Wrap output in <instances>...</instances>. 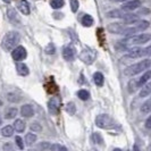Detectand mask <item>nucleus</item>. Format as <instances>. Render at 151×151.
Wrapping results in <instances>:
<instances>
[{"label": "nucleus", "instance_id": "nucleus-18", "mask_svg": "<svg viewBox=\"0 0 151 151\" xmlns=\"http://www.w3.org/2000/svg\"><path fill=\"white\" fill-rule=\"evenodd\" d=\"M125 14H126V13H125L124 10H122V9H114V10L108 12V13H107V16H108L109 18H123Z\"/></svg>", "mask_w": 151, "mask_h": 151}, {"label": "nucleus", "instance_id": "nucleus-39", "mask_svg": "<svg viewBox=\"0 0 151 151\" xmlns=\"http://www.w3.org/2000/svg\"><path fill=\"white\" fill-rule=\"evenodd\" d=\"M143 57H151V45L143 48Z\"/></svg>", "mask_w": 151, "mask_h": 151}, {"label": "nucleus", "instance_id": "nucleus-40", "mask_svg": "<svg viewBox=\"0 0 151 151\" xmlns=\"http://www.w3.org/2000/svg\"><path fill=\"white\" fill-rule=\"evenodd\" d=\"M93 139H94V142L96 143H102V137L98 133H94L93 134Z\"/></svg>", "mask_w": 151, "mask_h": 151}, {"label": "nucleus", "instance_id": "nucleus-16", "mask_svg": "<svg viewBox=\"0 0 151 151\" xmlns=\"http://www.w3.org/2000/svg\"><path fill=\"white\" fill-rule=\"evenodd\" d=\"M150 78H151V70L144 72L143 75L137 80V86H139V88H142L144 84L148 83V81H150Z\"/></svg>", "mask_w": 151, "mask_h": 151}, {"label": "nucleus", "instance_id": "nucleus-21", "mask_svg": "<svg viewBox=\"0 0 151 151\" xmlns=\"http://www.w3.org/2000/svg\"><path fill=\"white\" fill-rule=\"evenodd\" d=\"M14 129H15L16 132H18V133H22V132H24V129H25V127H26V125H25V123H24V121L23 119H16L15 122H14Z\"/></svg>", "mask_w": 151, "mask_h": 151}, {"label": "nucleus", "instance_id": "nucleus-36", "mask_svg": "<svg viewBox=\"0 0 151 151\" xmlns=\"http://www.w3.org/2000/svg\"><path fill=\"white\" fill-rule=\"evenodd\" d=\"M38 148L39 150L41 151H47L51 148V144L49 143V142H41V143L38 144Z\"/></svg>", "mask_w": 151, "mask_h": 151}, {"label": "nucleus", "instance_id": "nucleus-5", "mask_svg": "<svg viewBox=\"0 0 151 151\" xmlns=\"http://www.w3.org/2000/svg\"><path fill=\"white\" fill-rule=\"evenodd\" d=\"M26 56H27V52H26L25 48L22 47V45L16 47L15 49L12 51V57H13V59L16 61H18V63L24 60V59L26 58Z\"/></svg>", "mask_w": 151, "mask_h": 151}, {"label": "nucleus", "instance_id": "nucleus-26", "mask_svg": "<svg viewBox=\"0 0 151 151\" xmlns=\"http://www.w3.org/2000/svg\"><path fill=\"white\" fill-rule=\"evenodd\" d=\"M6 97H7V100L9 102H18V101H21V96H18L17 92H9V93L6 94Z\"/></svg>", "mask_w": 151, "mask_h": 151}, {"label": "nucleus", "instance_id": "nucleus-27", "mask_svg": "<svg viewBox=\"0 0 151 151\" xmlns=\"http://www.w3.org/2000/svg\"><path fill=\"white\" fill-rule=\"evenodd\" d=\"M38 137L34 133H27L25 135V143H26V145H32L33 143H35Z\"/></svg>", "mask_w": 151, "mask_h": 151}, {"label": "nucleus", "instance_id": "nucleus-3", "mask_svg": "<svg viewBox=\"0 0 151 151\" xmlns=\"http://www.w3.org/2000/svg\"><path fill=\"white\" fill-rule=\"evenodd\" d=\"M96 125L98 126L99 129H113L114 126H115V123H114L113 118L109 115L101 114V115H98L97 118H96Z\"/></svg>", "mask_w": 151, "mask_h": 151}, {"label": "nucleus", "instance_id": "nucleus-11", "mask_svg": "<svg viewBox=\"0 0 151 151\" xmlns=\"http://www.w3.org/2000/svg\"><path fill=\"white\" fill-rule=\"evenodd\" d=\"M129 58L132 59H135V58H140V57H143V48H140V47H134L132 49H129V52L126 53Z\"/></svg>", "mask_w": 151, "mask_h": 151}, {"label": "nucleus", "instance_id": "nucleus-24", "mask_svg": "<svg viewBox=\"0 0 151 151\" xmlns=\"http://www.w3.org/2000/svg\"><path fill=\"white\" fill-rule=\"evenodd\" d=\"M81 23L84 27H90L91 25L93 24V17L91 15H84L81 19Z\"/></svg>", "mask_w": 151, "mask_h": 151}, {"label": "nucleus", "instance_id": "nucleus-29", "mask_svg": "<svg viewBox=\"0 0 151 151\" xmlns=\"http://www.w3.org/2000/svg\"><path fill=\"white\" fill-rule=\"evenodd\" d=\"M77 97L81 99V100H83V101H86L88 99L90 98V93H89V91L88 90L82 89V90H78V92H77Z\"/></svg>", "mask_w": 151, "mask_h": 151}, {"label": "nucleus", "instance_id": "nucleus-38", "mask_svg": "<svg viewBox=\"0 0 151 151\" xmlns=\"http://www.w3.org/2000/svg\"><path fill=\"white\" fill-rule=\"evenodd\" d=\"M15 142H16L17 147H18L19 149H24V142H23V140H22V137H21V136H16Z\"/></svg>", "mask_w": 151, "mask_h": 151}, {"label": "nucleus", "instance_id": "nucleus-2", "mask_svg": "<svg viewBox=\"0 0 151 151\" xmlns=\"http://www.w3.org/2000/svg\"><path fill=\"white\" fill-rule=\"evenodd\" d=\"M150 66H151L150 59H144V60L135 63V64L131 65L129 67H126L125 70H124V73H125V75H127V76H135V75H137V74L144 72V70H147Z\"/></svg>", "mask_w": 151, "mask_h": 151}, {"label": "nucleus", "instance_id": "nucleus-30", "mask_svg": "<svg viewBox=\"0 0 151 151\" xmlns=\"http://www.w3.org/2000/svg\"><path fill=\"white\" fill-rule=\"evenodd\" d=\"M64 5H65V1L64 0H51L50 1V6L53 9H60Z\"/></svg>", "mask_w": 151, "mask_h": 151}, {"label": "nucleus", "instance_id": "nucleus-34", "mask_svg": "<svg viewBox=\"0 0 151 151\" xmlns=\"http://www.w3.org/2000/svg\"><path fill=\"white\" fill-rule=\"evenodd\" d=\"M50 150H51V151H68L66 147H64V145H61V144H58V143L51 144V148H50Z\"/></svg>", "mask_w": 151, "mask_h": 151}, {"label": "nucleus", "instance_id": "nucleus-25", "mask_svg": "<svg viewBox=\"0 0 151 151\" xmlns=\"http://www.w3.org/2000/svg\"><path fill=\"white\" fill-rule=\"evenodd\" d=\"M150 26V23L148 22V21H139V22L136 23V25H135V29L139 32H141V31H144V30H147L148 27Z\"/></svg>", "mask_w": 151, "mask_h": 151}, {"label": "nucleus", "instance_id": "nucleus-15", "mask_svg": "<svg viewBox=\"0 0 151 151\" xmlns=\"http://www.w3.org/2000/svg\"><path fill=\"white\" fill-rule=\"evenodd\" d=\"M122 19H123V22L125 23V24H134V23L139 22V16L135 15V14L126 13Z\"/></svg>", "mask_w": 151, "mask_h": 151}, {"label": "nucleus", "instance_id": "nucleus-28", "mask_svg": "<svg viewBox=\"0 0 151 151\" xmlns=\"http://www.w3.org/2000/svg\"><path fill=\"white\" fill-rule=\"evenodd\" d=\"M141 111L143 114H148L151 113V98L145 100L143 102V105L141 106Z\"/></svg>", "mask_w": 151, "mask_h": 151}, {"label": "nucleus", "instance_id": "nucleus-48", "mask_svg": "<svg viewBox=\"0 0 151 151\" xmlns=\"http://www.w3.org/2000/svg\"><path fill=\"white\" fill-rule=\"evenodd\" d=\"M4 1H5V2H9V0H4Z\"/></svg>", "mask_w": 151, "mask_h": 151}, {"label": "nucleus", "instance_id": "nucleus-19", "mask_svg": "<svg viewBox=\"0 0 151 151\" xmlns=\"http://www.w3.org/2000/svg\"><path fill=\"white\" fill-rule=\"evenodd\" d=\"M17 114H18L17 108L10 107V108L6 109V111H5V118H6V119H14L16 116H17Z\"/></svg>", "mask_w": 151, "mask_h": 151}, {"label": "nucleus", "instance_id": "nucleus-12", "mask_svg": "<svg viewBox=\"0 0 151 151\" xmlns=\"http://www.w3.org/2000/svg\"><path fill=\"white\" fill-rule=\"evenodd\" d=\"M21 115L25 118H31L34 115V108L31 105H23L21 108Z\"/></svg>", "mask_w": 151, "mask_h": 151}, {"label": "nucleus", "instance_id": "nucleus-31", "mask_svg": "<svg viewBox=\"0 0 151 151\" xmlns=\"http://www.w3.org/2000/svg\"><path fill=\"white\" fill-rule=\"evenodd\" d=\"M65 109H66V111H67L69 115H74L76 113V106L74 102H72V101H69L66 107H65Z\"/></svg>", "mask_w": 151, "mask_h": 151}, {"label": "nucleus", "instance_id": "nucleus-41", "mask_svg": "<svg viewBox=\"0 0 151 151\" xmlns=\"http://www.w3.org/2000/svg\"><path fill=\"white\" fill-rule=\"evenodd\" d=\"M4 151H14V148H13V144L12 143H5L4 144Z\"/></svg>", "mask_w": 151, "mask_h": 151}, {"label": "nucleus", "instance_id": "nucleus-13", "mask_svg": "<svg viewBox=\"0 0 151 151\" xmlns=\"http://www.w3.org/2000/svg\"><path fill=\"white\" fill-rule=\"evenodd\" d=\"M16 70H17V74L21 76H26L29 75V73H30V69L26 66V64L21 63V61L16 64Z\"/></svg>", "mask_w": 151, "mask_h": 151}, {"label": "nucleus", "instance_id": "nucleus-33", "mask_svg": "<svg viewBox=\"0 0 151 151\" xmlns=\"http://www.w3.org/2000/svg\"><path fill=\"white\" fill-rule=\"evenodd\" d=\"M45 52L47 55H53L56 52V47L53 43H48V45L45 47Z\"/></svg>", "mask_w": 151, "mask_h": 151}, {"label": "nucleus", "instance_id": "nucleus-47", "mask_svg": "<svg viewBox=\"0 0 151 151\" xmlns=\"http://www.w3.org/2000/svg\"><path fill=\"white\" fill-rule=\"evenodd\" d=\"M0 106H2V101H1V99H0Z\"/></svg>", "mask_w": 151, "mask_h": 151}, {"label": "nucleus", "instance_id": "nucleus-45", "mask_svg": "<svg viewBox=\"0 0 151 151\" xmlns=\"http://www.w3.org/2000/svg\"><path fill=\"white\" fill-rule=\"evenodd\" d=\"M113 151H122V150H121V149H114Z\"/></svg>", "mask_w": 151, "mask_h": 151}, {"label": "nucleus", "instance_id": "nucleus-14", "mask_svg": "<svg viewBox=\"0 0 151 151\" xmlns=\"http://www.w3.org/2000/svg\"><path fill=\"white\" fill-rule=\"evenodd\" d=\"M18 9H19V12H21L22 14L29 15L31 13V6H30V4H29V1H26V0H21L19 4H18Z\"/></svg>", "mask_w": 151, "mask_h": 151}, {"label": "nucleus", "instance_id": "nucleus-44", "mask_svg": "<svg viewBox=\"0 0 151 151\" xmlns=\"http://www.w3.org/2000/svg\"><path fill=\"white\" fill-rule=\"evenodd\" d=\"M134 151H140V149H139L137 145H134Z\"/></svg>", "mask_w": 151, "mask_h": 151}, {"label": "nucleus", "instance_id": "nucleus-10", "mask_svg": "<svg viewBox=\"0 0 151 151\" xmlns=\"http://www.w3.org/2000/svg\"><path fill=\"white\" fill-rule=\"evenodd\" d=\"M63 57H64L65 60H73L74 57H75V49L72 45H66L63 50Z\"/></svg>", "mask_w": 151, "mask_h": 151}, {"label": "nucleus", "instance_id": "nucleus-9", "mask_svg": "<svg viewBox=\"0 0 151 151\" xmlns=\"http://www.w3.org/2000/svg\"><path fill=\"white\" fill-rule=\"evenodd\" d=\"M59 108H60V101L58 99L53 98L51 100H49V102H48V109H49L50 114L56 115V114L59 111Z\"/></svg>", "mask_w": 151, "mask_h": 151}, {"label": "nucleus", "instance_id": "nucleus-37", "mask_svg": "<svg viewBox=\"0 0 151 151\" xmlns=\"http://www.w3.org/2000/svg\"><path fill=\"white\" fill-rule=\"evenodd\" d=\"M137 81L136 80H131L129 83V92H134L135 89H137Z\"/></svg>", "mask_w": 151, "mask_h": 151}, {"label": "nucleus", "instance_id": "nucleus-20", "mask_svg": "<svg viewBox=\"0 0 151 151\" xmlns=\"http://www.w3.org/2000/svg\"><path fill=\"white\" fill-rule=\"evenodd\" d=\"M149 94H151V82L147 84H144L143 86L141 88V90H140V93H139V96L141 97V98H145V97H148Z\"/></svg>", "mask_w": 151, "mask_h": 151}, {"label": "nucleus", "instance_id": "nucleus-23", "mask_svg": "<svg viewBox=\"0 0 151 151\" xmlns=\"http://www.w3.org/2000/svg\"><path fill=\"white\" fill-rule=\"evenodd\" d=\"M93 81H94V83L97 84L98 86H102V85H104V82H105V77L102 75V73H100V72L94 73V75H93Z\"/></svg>", "mask_w": 151, "mask_h": 151}, {"label": "nucleus", "instance_id": "nucleus-22", "mask_svg": "<svg viewBox=\"0 0 151 151\" xmlns=\"http://www.w3.org/2000/svg\"><path fill=\"white\" fill-rule=\"evenodd\" d=\"M14 126L13 125H6V126H4L2 129H1V133H2V135L5 136V137H10V136H13L14 134Z\"/></svg>", "mask_w": 151, "mask_h": 151}, {"label": "nucleus", "instance_id": "nucleus-43", "mask_svg": "<svg viewBox=\"0 0 151 151\" xmlns=\"http://www.w3.org/2000/svg\"><path fill=\"white\" fill-rule=\"evenodd\" d=\"M111 1H114V2H127V1H129V0H111Z\"/></svg>", "mask_w": 151, "mask_h": 151}, {"label": "nucleus", "instance_id": "nucleus-6", "mask_svg": "<svg viewBox=\"0 0 151 151\" xmlns=\"http://www.w3.org/2000/svg\"><path fill=\"white\" fill-rule=\"evenodd\" d=\"M151 40V35L150 34H147V33H141V34H136L134 37L131 38V42L133 45H144L147 43L148 41Z\"/></svg>", "mask_w": 151, "mask_h": 151}, {"label": "nucleus", "instance_id": "nucleus-8", "mask_svg": "<svg viewBox=\"0 0 151 151\" xmlns=\"http://www.w3.org/2000/svg\"><path fill=\"white\" fill-rule=\"evenodd\" d=\"M126 26L122 23H111L107 26V30L109 33H113V34H123V32L125 31Z\"/></svg>", "mask_w": 151, "mask_h": 151}, {"label": "nucleus", "instance_id": "nucleus-35", "mask_svg": "<svg viewBox=\"0 0 151 151\" xmlns=\"http://www.w3.org/2000/svg\"><path fill=\"white\" fill-rule=\"evenodd\" d=\"M69 5H70V9L73 13H76L78 10V6H80L78 0H69Z\"/></svg>", "mask_w": 151, "mask_h": 151}, {"label": "nucleus", "instance_id": "nucleus-46", "mask_svg": "<svg viewBox=\"0 0 151 151\" xmlns=\"http://www.w3.org/2000/svg\"><path fill=\"white\" fill-rule=\"evenodd\" d=\"M2 123V118H1V115H0V124Z\"/></svg>", "mask_w": 151, "mask_h": 151}, {"label": "nucleus", "instance_id": "nucleus-32", "mask_svg": "<svg viewBox=\"0 0 151 151\" xmlns=\"http://www.w3.org/2000/svg\"><path fill=\"white\" fill-rule=\"evenodd\" d=\"M30 129L32 132L38 133V132H41V131H42V126H41V124L38 123V122H33L30 125Z\"/></svg>", "mask_w": 151, "mask_h": 151}, {"label": "nucleus", "instance_id": "nucleus-1", "mask_svg": "<svg viewBox=\"0 0 151 151\" xmlns=\"http://www.w3.org/2000/svg\"><path fill=\"white\" fill-rule=\"evenodd\" d=\"M19 40H21L19 33L16 31H10L5 34L1 41V45L6 51H13L16 47H18L17 45L19 43Z\"/></svg>", "mask_w": 151, "mask_h": 151}, {"label": "nucleus", "instance_id": "nucleus-42", "mask_svg": "<svg viewBox=\"0 0 151 151\" xmlns=\"http://www.w3.org/2000/svg\"><path fill=\"white\" fill-rule=\"evenodd\" d=\"M145 129H151V115L147 118V121H145Z\"/></svg>", "mask_w": 151, "mask_h": 151}, {"label": "nucleus", "instance_id": "nucleus-7", "mask_svg": "<svg viewBox=\"0 0 151 151\" xmlns=\"http://www.w3.org/2000/svg\"><path fill=\"white\" fill-rule=\"evenodd\" d=\"M140 6H141V1L140 0H129L127 2L123 4L122 10H124L125 13H129V12H133L137 8H140Z\"/></svg>", "mask_w": 151, "mask_h": 151}, {"label": "nucleus", "instance_id": "nucleus-17", "mask_svg": "<svg viewBox=\"0 0 151 151\" xmlns=\"http://www.w3.org/2000/svg\"><path fill=\"white\" fill-rule=\"evenodd\" d=\"M7 17L8 19L12 23H19V18L17 15V12H16L14 8H8L7 9Z\"/></svg>", "mask_w": 151, "mask_h": 151}, {"label": "nucleus", "instance_id": "nucleus-49", "mask_svg": "<svg viewBox=\"0 0 151 151\" xmlns=\"http://www.w3.org/2000/svg\"><path fill=\"white\" fill-rule=\"evenodd\" d=\"M29 151H35V150H33V149H30V150H29Z\"/></svg>", "mask_w": 151, "mask_h": 151}, {"label": "nucleus", "instance_id": "nucleus-4", "mask_svg": "<svg viewBox=\"0 0 151 151\" xmlns=\"http://www.w3.org/2000/svg\"><path fill=\"white\" fill-rule=\"evenodd\" d=\"M96 58H97V51L93 49H90V48H85L80 53V59L88 65L92 64L96 60Z\"/></svg>", "mask_w": 151, "mask_h": 151}]
</instances>
